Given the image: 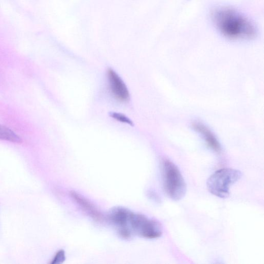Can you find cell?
I'll use <instances>...</instances> for the list:
<instances>
[{"mask_svg": "<svg viewBox=\"0 0 264 264\" xmlns=\"http://www.w3.org/2000/svg\"><path fill=\"white\" fill-rule=\"evenodd\" d=\"M211 16L216 29L228 39L249 40L257 36L258 31L254 24L233 9L219 7L212 11Z\"/></svg>", "mask_w": 264, "mask_h": 264, "instance_id": "obj_1", "label": "cell"}, {"mask_svg": "<svg viewBox=\"0 0 264 264\" xmlns=\"http://www.w3.org/2000/svg\"><path fill=\"white\" fill-rule=\"evenodd\" d=\"M116 228L123 238L128 239L138 235L147 239H156L162 236L161 225L146 216L125 209L120 216Z\"/></svg>", "mask_w": 264, "mask_h": 264, "instance_id": "obj_2", "label": "cell"}, {"mask_svg": "<svg viewBox=\"0 0 264 264\" xmlns=\"http://www.w3.org/2000/svg\"><path fill=\"white\" fill-rule=\"evenodd\" d=\"M162 166L163 184L166 193L172 201H181L187 191V185L181 171L168 160L163 161Z\"/></svg>", "mask_w": 264, "mask_h": 264, "instance_id": "obj_3", "label": "cell"}, {"mask_svg": "<svg viewBox=\"0 0 264 264\" xmlns=\"http://www.w3.org/2000/svg\"><path fill=\"white\" fill-rule=\"evenodd\" d=\"M243 173L237 169L224 168L218 170L208 179L207 185L208 190L213 195L221 198L230 195V189L242 177Z\"/></svg>", "mask_w": 264, "mask_h": 264, "instance_id": "obj_4", "label": "cell"}, {"mask_svg": "<svg viewBox=\"0 0 264 264\" xmlns=\"http://www.w3.org/2000/svg\"><path fill=\"white\" fill-rule=\"evenodd\" d=\"M107 78L110 91L114 97L120 102H125L129 99V94L127 88L119 77L113 70H109L107 72Z\"/></svg>", "mask_w": 264, "mask_h": 264, "instance_id": "obj_5", "label": "cell"}, {"mask_svg": "<svg viewBox=\"0 0 264 264\" xmlns=\"http://www.w3.org/2000/svg\"><path fill=\"white\" fill-rule=\"evenodd\" d=\"M194 127L203 136L206 143L212 150L218 153L221 151V145L207 127L203 124L195 123Z\"/></svg>", "mask_w": 264, "mask_h": 264, "instance_id": "obj_6", "label": "cell"}, {"mask_svg": "<svg viewBox=\"0 0 264 264\" xmlns=\"http://www.w3.org/2000/svg\"><path fill=\"white\" fill-rule=\"evenodd\" d=\"M71 195L72 197H73V199L77 202V204L93 218L98 220V221L102 219V217L99 211H98L90 202L86 200L85 197L76 192H72Z\"/></svg>", "mask_w": 264, "mask_h": 264, "instance_id": "obj_7", "label": "cell"}, {"mask_svg": "<svg viewBox=\"0 0 264 264\" xmlns=\"http://www.w3.org/2000/svg\"><path fill=\"white\" fill-rule=\"evenodd\" d=\"M0 140L19 144L23 142L21 138L13 130L1 124H0Z\"/></svg>", "mask_w": 264, "mask_h": 264, "instance_id": "obj_8", "label": "cell"}, {"mask_svg": "<svg viewBox=\"0 0 264 264\" xmlns=\"http://www.w3.org/2000/svg\"><path fill=\"white\" fill-rule=\"evenodd\" d=\"M109 116L117 121L126 123L130 125H134L133 122H132L128 117L122 114L112 112L110 113Z\"/></svg>", "mask_w": 264, "mask_h": 264, "instance_id": "obj_9", "label": "cell"}, {"mask_svg": "<svg viewBox=\"0 0 264 264\" xmlns=\"http://www.w3.org/2000/svg\"><path fill=\"white\" fill-rule=\"evenodd\" d=\"M65 258V252L63 250H59L55 255L52 264H59L62 263Z\"/></svg>", "mask_w": 264, "mask_h": 264, "instance_id": "obj_10", "label": "cell"}, {"mask_svg": "<svg viewBox=\"0 0 264 264\" xmlns=\"http://www.w3.org/2000/svg\"><path fill=\"white\" fill-rule=\"evenodd\" d=\"M186 1H189V0H186Z\"/></svg>", "mask_w": 264, "mask_h": 264, "instance_id": "obj_11", "label": "cell"}]
</instances>
